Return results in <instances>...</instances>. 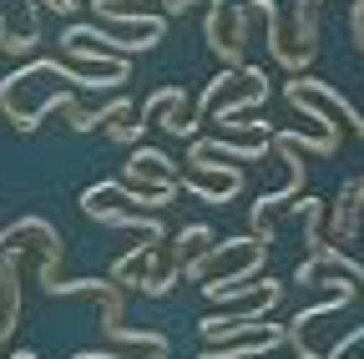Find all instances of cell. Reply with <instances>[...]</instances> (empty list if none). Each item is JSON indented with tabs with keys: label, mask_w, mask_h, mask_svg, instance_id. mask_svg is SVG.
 <instances>
[{
	"label": "cell",
	"mask_w": 364,
	"mask_h": 359,
	"mask_svg": "<svg viewBox=\"0 0 364 359\" xmlns=\"http://www.w3.org/2000/svg\"><path fill=\"white\" fill-rule=\"evenodd\" d=\"M76 359H117V354H76ZM152 359H162V354H152Z\"/></svg>",
	"instance_id": "obj_7"
},
{
	"label": "cell",
	"mask_w": 364,
	"mask_h": 359,
	"mask_svg": "<svg viewBox=\"0 0 364 359\" xmlns=\"http://www.w3.org/2000/svg\"><path fill=\"white\" fill-rule=\"evenodd\" d=\"M228 81H233V71H218V76L208 81V92H203V102H198V117H208V107H213V97L223 92V86H228Z\"/></svg>",
	"instance_id": "obj_4"
},
{
	"label": "cell",
	"mask_w": 364,
	"mask_h": 359,
	"mask_svg": "<svg viewBox=\"0 0 364 359\" xmlns=\"http://www.w3.org/2000/svg\"><path fill=\"white\" fill-rule=\"evenodd\" d=\"M208 238H213V233L203 228V223H193V228H182V233H177V253H172V268H188V253H193L198 243H208Z\"/></svg>",
	"instance_id": "obj_3"
},
{
	"label": "cell",
	"mask_w": 364,
	"mask_h": 359,
	"mask_svg": "<svg viewBox=\"0 0 364 359\" xmlns=\"http://www.w3.org/2000/svg\"><path fill=\"white\" fill-rule=\"evenodd\" d=\"M46 6H51V11H56V16H71V11H76V6H81V0H46Z\"/></svg>",
	"instance_id": "obj_6"
},
{
	"label": "cell",
	"mask_w": 364,
	"mask_h": 359,
	"mask_svg": "<svg viewBox=\"0 0 364 359\" xmlns=\"http://www.w3.org/2000/svg\"><path fill=\"white\" fill-rule=\"evenodd\" d=\"M81 208L97 218V223H112V228H142V233H147V243H162V223H157V218H132V213L102 208V198H97V193H86V198H81Z\"/></svg>",
	"instance_id": "obj_1"
},
{
	"label": "cell",
	"mask_w": 364,
	"mask_h": 359,
	"mask_svg": "<svg viewBox=\"0 0 364 359\" xmlns=\"http://www.w3.org/2000/svg\"><path fill=\"white\" fill-rule=\"evenodd\" d=\"M208 46H213L228 66H238V41H223V0H213V6H208Z\"/></svg>",
	"instance_id": "obj_2"
},
{
	"label": "cell",
	"mask_w": 364,
	"mask_h": 359,
	"mask_svg": "<svg viewBox=\"0 0 364 359\" xmlns=\"http://www.w3.org/2000/svg\"><path fill=\"white\" fill-rule=\"evenodd\" d=\"M142 127H147V122H127V127H107V137H117V142H136V137H142Z\"/></svg>",
	"instance_id": "obj_5"
}]
</instances>
